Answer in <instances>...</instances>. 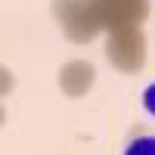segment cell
<instances>
[{
	"mask_svg": "<svg viewBox=\"0 0 155 155\" xmlns=\"http://www.w3.org/2000/svg\"><path fill=\"white\" fill-rule=\"evenodd\" d=\"M143 109H146L152 118H155V81H152V84L143 90Z\"/></svg>",
	"mask_w": 155,
	"mask_h": 155,
	"instance_id": "obj_2",
	"label": "cell"
},
{
	"mask_svg": "<svg viewBox=\"0 0 155 155\" xmlns=\"http://www.w3.org/2000/svg\"><path fill=\"white\" fill-rule=\"evenodd\" d=\"M121 155H155V137H152V134H146V137L130 140V143L124 146V152H121Z\"/></svg>",
	"mask_w": 155,
	"mask_h": 155,
	"instance_id": "obj_1",
	"label": "cell"
}]
</instances>
